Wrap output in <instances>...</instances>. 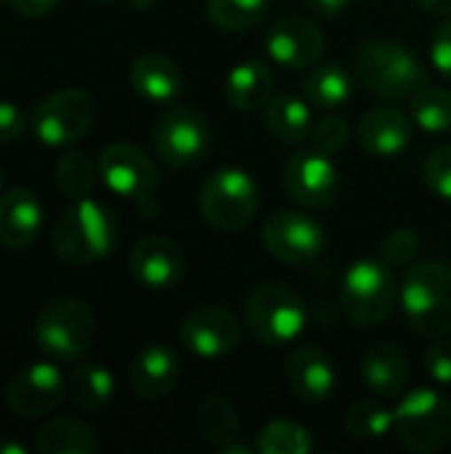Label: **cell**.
I'll return each mask as SVG.
<instances>
[{
	"label": "cell",
	"instance_id": "6da1fadb",
	"mask_svg": "<svg viewBox=\"0 0 451 454\" xmlns=\"http://www.w3.org/2000/svg\"><path fill=\"white\" fill-rule=\"evenodd\" d=\"M117 226L112 213L90 200H74L72 207L61 213L53 229V250L64 263L72 266H90L109 255L114 247Z\"/></svg>",
	"mask_w": 451,
	"mask_h": 454
},
{
	"label": "cell",
	"instance_id": "7a4b0ae2",
	"mask_svg": "<svg viewBox=\"0 0 451 454\" xmlns=\"http://www.w3.org/2000/svg\"><path fill=\"white\" fill-rule=\"evenodd\" d=\"M401 306L412 330L423 338L451 333V266L428 261L412 263L401 285Z\"/></svg>",
	"mask_w": 451,
	"mask_h": 454
},
{
	"label": "cell",
	"instance_id": "3957f363",
	"mask_svg": "<svg viewBox=\"0 0 451 454\" xmlns=\"http://www.w3.org/2000/svg\"><path fill=\"white\" fill-rule=\"evenodd\" d=\"M393 434L409 452H441L451 442V399L436 388H415L393 410Z\"/></svg>",
	"mask_w": 451,
	"mask_h": 454
},
{
	"label": "cell",
	"instance_id": "277c9868",
	"mask_svg": "<svg viewBox=\"0 0 451 454\" xmlns=\"http://www.w3.org/2000/svg\"><path fill=\"white\" fill-rule=\"evenodd\" d=\"M356 72L364 85L385 98H407L428 85V69L423 61L399 43L375 40L359 51Z\"/></svg>",
	"mask_w": 451,
	"mask_h": 454
},
{
	"label": "cell",
	"instance_id": "5b68a950",
	"mask_svg": "<svg viewBox=\"0 0 451 454\" xmlns=\"http://www.w3.org/2000/svg\"><path fill=\"white\" fill-rule=\"evenodd\" d=\"M340 303L346 317L359 327H375L385 322L396 303V282L385 261H356L343 277Z\"/></svg>",
	"mask_w": 451,
	"mask_h": 454
},
{
	"label": "cell",
	"instance_id": "8992f818",
	"mask_svg": "<svg viewBox=\"0 0 451 454\" xmlns=\"http://www.w3.org/2000/svg\"><path fill=\"white\" fill-rule=\"evenodd\" d=\"M96 335V322L90 309L77 298H56L51 301L35 325V340L45 356L58 362L80 359Z\"/></svg>",
	"mask_w": 451,
	"mask_h": 454
},
{
	"label": "cell",
	"instance_id": "52a82bcc",
	"mask_svg": "<svg viewBox=\"0 0 451 454\" xmlns=\"http://www.w3.org/2000/svg\"><path fill=\"white\" fill-rule=\"evenodd\" d=\"M245 322L260 343L287 346L306 327V306L284 285H260L245 303Z\"/></svg>",
	"mask_w": 451,
	"mask_h": 454
},
{
	"label": "cell",
	"instance_id": "ba28073f",
	"mask_svg": "<svg viewBox=\"0 0 451 454\" xmlns=\"http://www.w3.org/2000/svg\"><path fill=\"white\" fill-rule=\"evenodd\" d=\"M199 210L205 221L221 231L245 229L258 210V186L245 170L223 168L205 181Z\"/></svg>",
	"mask_w": 451,
	"mask_h": 454
},
{
	"label": "cell",
	"instance_id": "9c48e42d",
	"mask_svg": "<svg viewBox=\"0 0 451 454\" xmlns=\"http://www.w3.org/2000/svg\"><path fill=\"white\" fill-rule=\"evenodd\" d=\"M96 120V101L82 88H64L43 98L32 112V130L48 146L80 141Z\"/></svg>",
	"mask_w": 451,
	"mask_h": 454
},
{
	"label": "cell",
	"instance_id": "30bf717a",
	"mask_svg": "<svg viewBox=\"0 0 451 454\" xmlns=\"http://www.w3.org/2000/svg\"><path fill=\"white\" fill-rule=\"evenodd\" d=\"M98 176L117 197L136 202L141 213H154L157 168L138 146L125 141L109 144L98 157Z\"/></svg>",
	"mask_w": 451,
	"mask_h": 454
},
{
	"label": "cell",
	"instance_id": "8fae6325",
	"mask_svg": "<svg viewBox=\"0 0 451 454\" xmlns=\"http://www.w3.org/2000/svg\"><path fill=\"white\" fill-rule=\"evenodd\" d=\"M154 149L170 168H189L210 149L207 120L189 106H173L154 125Z\"/></svg>",
	"mask_w": 451,
	"mask_h": 454
},
{
	"label": "cell",
	"instance_id": "7c38bea8",
	"mask_svg": "<svg viewBox=\"0 0 451 454\" xmlns=\"http://www.w3.org/2000/svg\"><path fill=\"white\" fill-rule=\"evenodd\" d=\"M282 181L287 194L306 207H330L340 192V173L330 154L319 149H303L287 157Z\"/></svg>",
	"mask_w": 451,
	"mask_h": 454
},
{
	"label": "cell",
	"instance_id": "4fadbf2b",
	"mask_svg": "<svg viewBox=\"0 0 451 454\" xmlns=\"http://www.w3.org/2000/svg\"><path fill=\"white\" fill-rule=\"evenodd\" d=\"M263 245L282 263H311L324 250V229L306 213L279 210L263 223Z\"/></svg>",
	"mask_w": 451,
	"mask_h": 454
},
{
	"label": "cell",
	"instance_id": "5bb4252c",
	"mask_svg": "<svg viewBox=\"0 0 451 454\" xmlns=\"http://www.w3.org/2000/svg\"><path fill=\"white\" fill-rule=\"evenodd\" d=\"M64 391H66V380L61 378V372L48 362H37V364H27L13 375L5 391V402L13 415L32 420L53 412L61 404Z\"/></svg>",
	"mask_w": 451,
	"mask_h": 454
},
{
	"label": "cell",
	"instance_id": "9a60e30c",
	"mask_svg": "<svg viewBox=\"0 0 451 454\" xmlns=\"http://www.w3.org/2000/svg\"><path fill=\"white\" fill-rule=\"evenodd\" d=\"M239 322L223 306H199L181 325L183 346L202 359H218L231 354L239 346Z\"/></svg>",
	"mask_w": 451,
	"mask_h": 454
},
{
	"label": "cell",
	"instance_id": "2e32d148",
	"mask_svg": "<svg viewBox=\"0 0 451 454\" xmlns=\"http://www.w3.org/2000/svg\"><path fill=\"white\" fill-rule=\"evenodd\" d=\"M268 56L287 69H308L324 51V35L308 16H284L271 24L266 35Z\"/></svg>",
	"mask_w": 451,
	"mask_h": 454
},
{
	"label": "cell",
	"instance_id": "e0dca14e",
	"mask_svg": "<svg viewBox=\"0 0 451 454\" xmlns=\"http://www.w3.org/2000/svg\"><path fill=\"white\" fill-rule=\"evenodd\" d=\"M130 274L149 290H170L183 277V253L167 237H141L130 250Z\"/></svg>",
	"mask_w": 451,
	"mask_h": 454
},
{
	"label": "cell",
	"instance_id": "ac0fdd59",
	"mask_svg": "<svg viewBox=\"0 0 451 454\" xmlns=\"http://www.w3.org/2000/svg\"><path fill=\"white\" fill-rule=\"evenodd\" d=\"M284 380L290 391L308 404L327 402L338 383L330 356L316 346H300L287 356Z\"/></svg>",
	"mask_w": 451,
	"mask_h": 454
},
{
	"label": "cell",
	"instance_id": "d6986e66",
	"mask_svg": "<svg viewBox=\"0 0 451 454\" xmlns=\"http://www.w3.org/2000/svg\"><path fill=\"white\" fill-rule=\"evenodd\" d=\"M43 226L40 200L29 189H11L0 197V245L11 250L29 247Z\"/></svg>",
	"mask_w": 451,
	"mask_h": 454
},
{
	"label": "cell",
	"instance_id": "ffe728a7",
	"mask_svg": "<svg viewBox=\"0 0 451 454\" xmlns=\"http://www.w3.org/2000/svg\"><path fill=\"white\" fill-rule=\"evenodd\" d=\"M409 117L393 106H380L359 122V144L375 157H396L409 146Z\"/></svg>",
	"mask_w": 451,
	"mask_h": 454
},
{
	"label": "cell",
	"instance_id": "44dd1931",
	"mask_svg": "<svg viewBox=\"0 0 451 454\" xmlns=\"http://www.w3.org/2000/svg\"><path fill=\"white\" fill-rule=\"evenodd\" d=\"M362 380L375 396L399 399L409 383V359L393 343L372 346L362 362Z\"/></svg>",
	"mask_w": 451,
	"mask_h": 454
},
{
	"label": "cell",
	"instance_id": "7402d4cb",
	"mask_svg": "<svg viewBox=\"0 0 451 454\" xmlns=\"http://www.w3.org/2000/svg\"><path fill=\"white\" fill-rule=\"evenodd\" d=\"M181 375L178 356L167 346H146L130 364V386L144 399L167 396Z\"/></svg>",
	"mask_w": 451,
	"mask_h": 454
},
{
	"label": "cell",
	"instance_id": "603a6c76",
	"mask_svg": "<svg viewBox=\"0 0 451 454\" xmlns=\"http://www.w3.org/2000/svg\"><path fill=\"white\" fill-rule=\"evenodd\" d=\"M130 85L141 98L162 104V101H173L181 93L183 77L173 64V59L162 53H141L130 64Z\"/></svg>",
	"mask_w": 451,
	"mask_h": 454
},
{
	"label": "cell",
	"instance_id": "cb8c5ba5",
	"mask_svg": "<svg viewBox=\"0 0 451 454\" xmlns=\"http://www.w3.org/2000/svg\"><path fill=\"white\" fill-rule=\"evenodd\" d=\"M271 93H274V74L263 61H242L229 72L226 98L234 109L255 112L271 101Z\"/></svg>",
	"mask_w": 451,
	"mask_h": 454
},
{
	"label": "cell",
	"instance_id": "d4e9b609",
	"mask_svg": "<svg viewBox=\"0 0 451 454\" xmlns=\"http://www.w3.org/2000/svg\"><path fill=\"white\" fill-rule=\"evenodd\" d=\"M37 447L43 454H96L101 450V442L88 423L64 415L40 428Z\"/></svg>",
	"mask_w": 451,
	"mask_h": 454
},
{
	"label": "cell",
	"instance_id": "484cf974",
	"mask_svg": "<svg viewBox=\"0 0 451 454\" xmlns=\"http://www.w3.org/2000/svg\"><path fill=\"white\" fill-rule=\"evenodd\" d=\"M266 125L279 141H287V144H300V141L311 138L314 128H311L308 101L290 96V93H279L276 98L268 101Z\"/></svg>",
	"mask_w": 451,
	"mask_h": 454
},
{
	"label": "cell",
	"instance_id": "4316f807",
	"mask_svg": "<svg viewBox=\"0 0 451 454\" xmlns=\"http://www.w3.org/2000/svg\"><path fill=\"white\" fill-rule=\"evenodd\" d=\"M66 391H69V396L82 410L96 412V410H104L112 402V396H114V378L101 364H80V367H74L69 372Z\"/></svg>",
	"mask_w": 451,
	"mask_h": 454
},
{
	"label": "cell",
	"instance_id": "83f0119b",
	"mask_svg": "<svg viewBox=\"0 0 451 454\" xmlns=\"http://www.w3.org/2000/svg\"><path fill=\"white\" fill-rule=\"evenodd\" d=\"M348 96H351V77L346 74V69H340L335 64L314 67L303 77V98L311 106L335 109V106L346 104Z\"/></svg>",
	"mask_w": 451,
	"mask_h": 454
},
{
	"label": "cell",
	"instance_id": "f1b7e54d",
	"mask_svg": "<svg viewBox=\"0 0 451 454\" xmlns=\"http://www.w3.org/2000/svg\"><path fill=\"white\" fill-rule=\"evenodd\" d=\"M197 426H199V434L215 444V447H223L229 442H234V436L239 434V415H237V407L226 399V396H218V394H210L199 402V410H197Z\"/></svg>",
	"mask_w": 451,
	"mask_h": 454
},
{
	"label": "cell",
	"instance_id": "f546056e",
	"mask_svg": "<svg viewBox=\"0 0 451 454\" xmlns=\"http://www.w3.org/2000/svg\"><path fill=\"white\" fill-rule=\"evenodd\" d=\"M346 428L354 439L362 442H377L388 434H393V412L377 402H354L346 410Z\"/></svg>",
	"mask_w": 451,
	"mask_h": 454
},
{
	"label": "cell",
	"instance_id": "4dcf8cb0",
	"mask_svg": "<svg viewBox=\"0 0 451 454\" xmlns=\"http://www.w3.org/2000/svg\"><path fill=\"white\" fill-rule=\"evenodd\" d=\"M260 454H308L314 450V439L306 426L295 420H271L258 436Z\"/></svg>",
	"mask_w": 451,
	"mask_h": 454
},
{
	"label": "cell",
	"instance_id": "1f68e13d",
	"mask_svg": "<svg viewBox=\"0 0 451 454\" xmlns=\"http://www.w3.org/2000/svg\"><path fill=\"white\" fill-rule=\"evenodd\" d=\"M412 117L425 133H449L451 130V90L425 85L412 96Z\"/></svg>",
	"mask_w": 451,
	"mask_h": 454
},
{
	"label": "cell",
	"instance_id": "d6a6232c",
	"mask_svg": "<svg viewBox=\"0 0 451 454\" xmlns=\"http://www.w3.org/2000/svg\"><path fill=\"white\" fill-rule=\"evenodd\" d=\"M268 0H207V19L226 32H245L260 21Z\"/></svg>",
	"mask_w": 451,
	"mask_h": 454
},
{
	"label": "cell",
	"instance_id": "836d02e7",
	"mask_svg": "<svg viewBox=\"0 0 451 454\" xmlns=\"http://www.w3.org/2000/svg\"><path fill=\"white\" fill-rule=\"evenodd\" d=\"M56 184L69 200H82L96 186V165L85 152H66L56 162Z\"/></svg>",
	"mask_w": 451,
	"mask_h": 454
},
{
	"label": "cell",
	"instance_id": "e575fe53",
	"mask_svg": "<svg viewBox=\"0 0 451 454\" xmlns=\"http://www.w3.org/2000/svg\"><path fill=\"white\" fill-rule=\"evenodd\" d=\"M380 253L388 266H412L420 253V237L412 229H396L383 239Z\"/></svg>",
	"mask_w": 451,
	"mask_h": 454
},
{
	"label": "cell",
	"instance_id": "d590c367",
	"mask_svg": "<svg viewBox=\"0 0 451 454\" xmlns=\"http://www.w3.org/2000/svg\"><path fill=\"white\" fill-rule=\"evenodd\" d=\"M423 176H425V186H428L436 197L449 200L451 202V144L439 146V149L428 157Z\"/></svg>",
	"mask_w": 451,
	"mask_h": 454
},
{
	"label": "cell",
	"instance_id": "8d00e7d4",
	"mask_svg": "<svg viewBox=\"0 0 451 454\" xmlns=\"http://www.w3.org/2000/svg\"><path fill=\"white\" fill-rule=\"evenodd\" d=\"M348 122L338 114L322 117L316 122V128L311 130V144L314 149L324 152V154H338L346 144H348Z\"/></svg>",
	"mask_w": 451,
	"mask_h": 454
},
{
	"label": "cell",
	"instance_id": "74e56055",
	"mask_svg": "<svg viewBox=\"0 0 451 454\" xmlns=\"http://www.w3.org/2000/svg\"><path fill=\"white\" fill-rule=\"evenodd\" d=\"M425 370L436 383L451 386V340H439L428 348Z\"/></svg>",
	"mask_w": 451,
	"mask_h": 454
},
{
	"label": "cell",
	"instance_id": "f35d334b",
	"mask_svg": "<svg viewBox=\"0 0 451 454\" xmlns=\"http://www.w3.org/2000/svg\"><path fill=\"white\" fill-rule=\"evenodd\" d=\"M431 61L433 67L451 80V19H447L436 35H433V45H431Z\"/></svg>",
	"mask_w": 451,
	"mask_h": 454
},
{
	"label": "cell",
	"instance_id": "ab89813d",
	"mask_svg": "<svg viewBox=\"0 0 451 454\" xmlns=\"http://www.w3.org/2000/svg\"><path fill=\"white\" fill-rule=\"evenodd\" d=\"M24 128H27V114L21 112V106L11 101H0V144L19 138Z\"/></svg>",
	"mask_w": 451,
	"mask_h": 454
},
{
	"label": "cell",
	"instance_id": "60d3db41",
	"mask_svg": "<svg viewBox=\"0 0 451 454\" xmlns=\"http://www.w3.org/2000/svg\"><path fill=\"white\" fill-rule=\"evenodd\" d=\"M8 5H11L19 16L37 19V16L51 13V11L58 5V0H8Z\"/></svg>",
	"mask_w": 451,
	"mask_h": 454
},
{
	"label": "cell",
	"instance_id": "b9f144b4",
	"mask_svg": "<svg viewBox=\"0 0 451 454\" xmlns=\"http://www.w3.org/2000/svg\"><path fill=\"white\" fill-rule=\"evenodd\" d=\"M308 5L322 16H338L348 8V0H308Z\"/></svg>",
	"mask_w": 451,
	"mask_h": 454
},
{
	"label": "cell",
	"instance_id": "7bdbcfd3",
	"mask_svg": "<svg viewBox=\"0 0 451 454\" xmlns=\"http://www.w3.org/2000/svg\"><path fill=\"white\" fill-rule=\"evenodd\" d=\"M428 13H439V16H451V0H417Z\"/></svg>",
	"mask_w": 451,
	"mask_h": 454
},
{
	"label": "cell",
	"instance_id": "ee69618b",
	"mask_svg": "<svg viewBox=\"0 0 451 454\" xmlns=\"http://www.w3.org/2000/svg\"><path fill=\"white\" fill-rule=\"evenodd\" d=\"M253 450L250 447H245V444H234V442H229V444H223L221 447V454H250Z\"/></svg>",
	"mask_w": 451,
	"mask_h": 454
},
{
	"label": "cell",
	"instance_id": "f6af8a7d",
	"mask_svg": "<svg viewBox=\"0 0 451 454\" xmlns=\"http://www.w3.org/2000/svg\"><path fill=\"white\" fill-rule=\"evenodd\" d=\"M0 454H27V447H21L16 442H3L0 444Z\"/></svg>",
	"mask_w": 451,
	"mask_h": 454
},
{
	"label": "cell",
	"instance_id": "bcb514c9",
	"mask_svg": "<svg viewBox=\"0 0 451 454\" xmlns=\"http://www.w3.org/2000/svg\"><path fill=\"white\" fill-rule=\"evenodd\" d=\"M128 3H130V8H136V11H146V8H152L154 0H128Z\"/></svg>",
	"mask_w": 451,
	"mask_h": 454
},
{
	"label": "cell",
	"instance_id": "7dc6e473",
	"mask_svg": "<svg viewBox=\"0 0 451 454\" xmlns=\"http://www.w3.org/2000/svg\"><path fill=\"white\" fill-rule=\"evenodd\" d=\"M0 186H3V173H0Z\"/></svg>",
	"mask_w": 451,
	"mask_h": 454
},
{
	"label": "cell",
	"instance_id": "c3c4849f",
	"mask_svg": "<svg viewBox=\"0 0 451 454\" xmlns=\"http://www.w3.org/2000/svg\"><path fill=\"white\" fill-rule=\"evenodd\" d=\"M101 3H109V0H101Z\"/></svg>",
	"mask_w": 451,
	"mask_h": 454
},
{
	"label": "cell",
	"instance_id": "681fc988",
	"mask_svg": "<svg viewBox=\"0 0 451 454\" xmlns=\"http://www.w3.org/2000/svg\"><path fill=\"white\" fill-rule=\"evenodd\" d=\"M0 5H3V0H0Z\"/></svg>",
	"mask_w": 451,
	"mask_h": 454
}]
</instances>
